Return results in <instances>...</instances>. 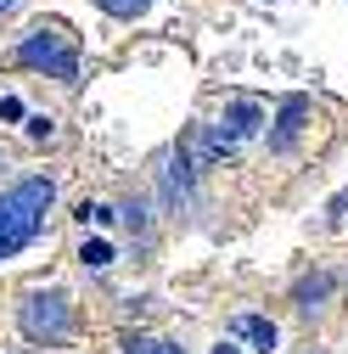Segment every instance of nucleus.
<instances>
[{
    "mask_svg": "<svg viewBox=\"0 0 348 354\" xmlns=\"http://www.w3.org/2000/svg\"><path fill=\"white\" fill-rule=\"evenodd\" d=\"M0 118L17 124V118H23V102H17V96H0Z\"/></svg>",
    "mask_w": 348,
    "mask_h": 354,
    "instance_id": "nucleus-13",
    "label": "nucleus"
},
{
    "mask_svg": "<svg viewBox=\"0 0 348 354\" xmlns=\"http://www.w3.org/2000/svg\"><path fill=\"white\" fill-rule=\"evenodd\" d=\"M51 136H57V118L34 113V118H28V141H51Z\"/></svg>",
    "mask_w": 348,
    "mask_h": 354,
    "instance_id": "nucleus-12",
    "label": "nucleus"
},
{
    "mask_svg": "<svg viewBox=\"0 0 348 354\" xmlns=\"http://www.w3.org/2000/svg\"><path fill=\"white\" fill-rule=\"evenodd\" d=\"M331 292H337V281H331L326 270H315V276H303V281L292 287V304L303 309V315H315V309H320V304H326Z\"/></svg>",
    "mask_w": 348,
    "mask_h": 354,
    "instance_id": "nucleus-7",
    "label": "nucleus"
},
{
    "mask_svg": "<svg viewBox=\"0 0 348 354\" xmlns=\"http://www.w3.org/2000/svg\"><path fill=\"white\" fill-rule=\"evenodd\" d=\"M231 337H247L258 354H270V348L281 343V332H276L270 315H236V321H231Z\"/></svg>",
    "mask_w": 348,
    "mask_h": 354,
    "instance_id": "nucleus-6",
    "label": "nucleus"
},
{
    "mask_svg": "<svg viewBox=\"0 0 348 354\" xmlns=\"http://www.w3.org/2000/svg\"><path fill=\"white\" fill-rule=\"evenodd\" d=\"M79 219L84 225H113V208L107 203H79Z\"/></svg>",
    "mask_w": 348,
    "mask_h": 354,
    "instance_id": "nucleus-11",
    "label": "nucleus"
},
{
    "mask_svg": "<svg viewBox=\"0 0 348 354\" xmlns=\"http://www.w3.org/2000/svg\"><path fill=\"white\" fill-rule=\"evenodd\" d=\"M118 348H124V354H186L174 337H152V332H129Z\"/></svg>",
    "mask_w": 348,
    "mask_h": 354,
    "instance_id": "nucleus-8",
    "label": "nucleus"
},
{
    "mask_svg": "<svg viewBox=\"0 0 348 354\" xmlns=\"http://www.w3.org/2000/svg\"><path fill=\"white\" fill-rule=\"evenodd\" d=\"M79 264H84V270H107V264H113V242H102V236H90V242L79 248Z\"/></svg>",
    "mask_w": 348,
    "mask_h": 354,
    "instance_id": "nucleus-9",
    "label": "nucleus"
},
{
    "mask_svg": "<svg viewBox=\"0 0 348 354\" xmlns=\"http://www.w3.org/2000/svg\"><path fill=\"white\" fill-rule=\"evenodd\" d=\"M51 203H57V180L51 174H28V180L0 192V259L23 253L39 231H46Z\"/></svg>",
    "mask_w": 348,
    "mask_h": 354,
    "instance_id": "nucleus-1",
    "label": "nucleus"
},
{
    "mask_svg": "<svg viewBox=\"0 0 348 354\" xmlns=\"http://www.w3.org/2000/svg\"><path fill=\"white\" fill-rule=\"evenodd\" d=\"M303 124H309V96H287L276 107V124H270V152H292Z\"/></svg>",
    "mask_w": 348,
    "mask_h": 354,
    "instance_id": "nucleus-5",
    "label": "nucleus"
},
{
    "mask_svg": "<svg viewBox=\"0 0 348 354\" xmlns=\"http://www.w3.org/2000/svg\"><path fill=\"white\" fill-rule=\"evenodd\" d=\"M12 6H17V0H0V12H12Z\"/></svg>",
    "mask_w": 348,
    "mask_h": 354,
    "instance_id": "nucleus-15",
    "label": "nucleus"
},
{
    "mask_svg": "<svg viewBox=\"0 0 348 354\" xmlns=\"http://www.w3.org/2000/svg\"><path fill=\"white\" fill-rule=\"evenodd\" d=\"M17 62L34 68V73H51L62 84L79 79V46H73V34L62 23H34L23 34V46H17Z\"/></svg>",
    "mask_w": 348,
    "mask_h": 354,
    "instance_id": "nucleus-2",
    "label": "nucleus"
},
{
    "mask_svg": "<svg viewBox=\"0 0 348 354\" xmlns=\"http://www.w3.org/2000/svg\"><path fill=\"white\" fill-rule=\"evenodd\" d=\"M17 326H23L28 343H62V337L73 332V304H68V292H57V287L28 292L23 309H17Z\"/></svg>",
    "mask_w": 348,
    "mask_h": 354,
    "instance_id": "nucleus-3",
    "label": "nucleus"
},
{
    "mask_svg": "<svg viewBox=\"0 0 348 354\" xmlns=\"http://www.w3.org/2000/svg\"><path fill=\"white\" fill-rule=\"evenodd\" d=\"M96 6H102V12H113V17H141L152 0H96Z\"/></svg>",
    "mask_w": 348,
    "mask_h": 354,
    "instance_id": "nucleus-10",
    "label": "nucleus"
},
{
    "mask_svg": "<svg viewBox=\"0 0 348 354\" xmlns=\"http://www.w3.org/2000/svg\"><path fill=\"white\" fill-rule=\"evenodd\" d=\"M213 354H242V348H236V343H220V348H213Z\"/></svg>",
    "mask_w": 348,
    "mask_h": 354,
    "instance_id": "nucleus-14",
    "label": "nucleus"
},
{
    "mask_svg": "<svg viewBox=\"0 0 348 354\" xmlns=\"http://www.w3.org/2000/svg\"><path fill=\"white\" fill-rule=\"evenodd\" d=\"M258 124H264V107H258L253 96H236V102H225V113H220V136L231 141V147H242V141H253L258 136Z\"/></svg>",
    "mask_w": 348,
    "mask_h": 354,
    "instance_id": "nucleus-4",
    "label": "nucleus"
}]
</instances>
